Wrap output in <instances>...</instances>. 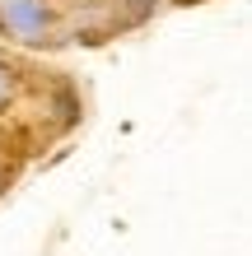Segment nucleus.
Listing matches in <instances>:
<instances>
[{"mask_svg": "<svg viewBox=\"0 0 252 256\" xmlns=\"http://www.w3.org/2000/svg\"><path fill=\"white\" fill-rule=\"evenodd\" d=\"M5 94H10V70L0 66V102H5Z\"/></svg>", "mask_w": 252, "mask_h": 256, "instance_id": "1", "label": "nucleus"}]
</instances>
